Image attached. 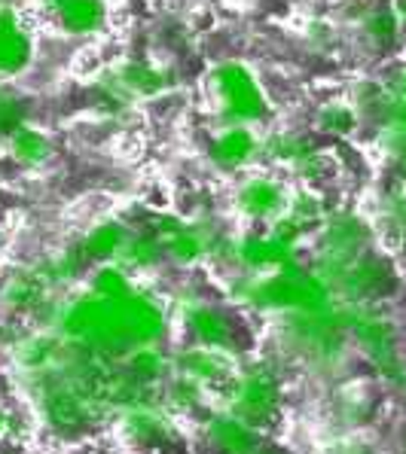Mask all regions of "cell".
Returning a JSON list of instances; mask_svg holds the SVG:
<instances>
[{"label":"cell","instance_id":"7a4b0ae2","mask_svg":"<svg viewBox=\"0 0 406 454\" xmlns=\"http://www.w3.org/2000/svg\"><path fill=\"white\" fill-rule=\"evenodd\" d=\"M235 299L254 305L257 311L299 314V311H314L330 305L333 290L318 275H309L299 265H293V269L269 271V275L244 281V290L235 293Z\"/></svg>","mask_w":406,"mask_h":454},{"label":"cell","instance_id":"2e32d148","mask_svg":"<svg viewBox=\"0 0 406 454\" xmlns=\"http://www.w3.org/2000/svg\"><path fill=\"white\" fill-rule=\"evenodd\" d=\"M129 229L123 226V223L116 220H107V223H98L86 232V239H83L80 250L86 254V260H104V262H114L116 256H120L123 244L129 241Z\"/></svg>","mask_w":406,"mask_h":454},{"label":"cell","instance_id":"30bf717a","mask_svg":"<svg viewBox=\"0 0 406 454\" xmlns=\"http://www.w3.org/2000/svg\"><path fill=\"white\" fill-rule=\"evenodd\" d=\"M233 357L227 351H214V348H190V351H180L174 357V369L180 372V379H190L195 384H211L220 381L233 372Z\"/></svg>","mask_w":406,"mask_h":454},{"label":"cell","instance_id":"4fadbf2b","mask_svg":"<svg viewBox=\"0 0 406 454\" xmlns=\"http://www.w3.org/2000/svg\"><path fill=\"white\" fill-rule=\"evenodd\" d=\"M208 436L211 442L220 449L223 454H254L260 445H257V433L254 427H248L244 421L233 415H220L208 421Z\"/></svg>","mask_w":406,"mask_h":454},{"label":"cell","instance_id":"e575fe53","mask_svg":"<svg viewBox=\"0 0 406 454\" xmlns=\"http://www.w3.org/2000/svg\"><path fill=\"white\" fill-rule=\"evenodd\" d=\"M254 454H278V451H272V449H263V445H260V449H257Z\"/></svg>","mask_w":406,"mask_h":454},{"label":"cell","instance_id":"5bb4252c","mask_svg":"<svg viewBox=\"0 0 406 454\" xmlns=\"http://www.w3.org/2000/svg\"><path fill=\"white\" fill-rule=\"evenodd\" d=\"M187 324H190V330L199 335L202 348H214V351L233 354V348H235L233 345V330H229V324L214 309L190 305V311H187Z\"/></svg>","mask_w":406,"mask_h":454},{"label":"cell","instance_id":"6da1fadb","mask_svg":"<svg viewBox=\"0 0 406 454\" xmlns=\"http://www.w3.org/2000/svg\"><path fill=\"white\" fill-rule=\"evenodd\" d=\"M61 339L107 357H129L138 348H153L165 333V311L153 296L131 293L125 299L80 296L61 311Z\"/></svg>","mask_w":406,"mask_h":454},{"label":"cell","instance_id":"4dcf8cb0","mask_svg":"<svg viewBox=\"0 0 406 454\" xmlns=\"http://www.w3.org/2000/svg\"><path fill=\"white\" fill-rule=\"evenodd\" d=\"M199 387L202 384H195L190 379H180L178 384H171V390H168V403H171L174 409H193L195 400H199Z\"/></svg>","mask_w":406,"mask_h":454},{"label":"cell","instance_id":"3957f363","mask_svg":"<svg viewBox=\"0 0 406 454\" xmlns=\"http://www.w3.org/2000/svg\"><path fill=\"white\" fill-rule=\"evenodd\" d=\"M208 92L214 98L217 122L223 129H239V125L248 129L251 122L260 120L266 110V92L260 80L242 61L217 65L211 76H208Z\"/></svg>","mask_w":406,"mask_h":454},{"label":"cell","instance_id":"836d02e7","mask_svg":"<svg viewBox=\"0 0 406 454\" xmlns=\"http://www.w3.org/2000/svg\"><path fill=\"white\" fill-rule=\"evenodd\" d=\"M397 16L406 19V0H401V4H397Z\"/></svg>","mask_w":406,"mask_h":454},{"label":"cell","instance_id":"f1b7e54d","mask_svg":"<svg viewBox=\"0 0 406 454\" xmlns=\"http://www.w3.org/2000/svg\"><path fill=\"white\" fill-rule=\"evenodd\" d=\"M382 214H385V220H388V226L397 229L406 239V192H391L382 205Z\"/></svg>","mask_w":406,"mask_h":454},{"label":"cell","instance_id":"7c38bea8","mask_svg":"<svg viewBox=\"0 0 406 454\" xmlns=\"http://www.w3.org/2000/svg\"><path fill=\"white\" fill-rule=\"evenodd\" d=\"M254 153H257V137L244 125H239V129H223L211 144V159L220 168H227V171L248 165L254 159Z\"/></svg>","mask_w":406,"mask_h":454},{"label":"cell","instance_id":"44dd1931","mask_svg":"<svg viewBox=\"0 0 406 454\" xmlns=\"http://www.w3.org/2000/svg\"><path fill=\"white\" fill-rule=\"evenodd\" d=\"M10 150L19 162L31 165V168L44 165L46 159L52 156V144H49V137L44 135V131L31 129V125H22V129L10 137Z\"/></svg>","mask_w":406,"mask_h":454},{"label":"cell","instance_id":"d4e9b609","mask_svg":"<svg viewBox=\"0 0 406 454\" xmlns=\"http://www.w3.org/2000/svg\"><path fill=\"white\" fill-rule=\"evenodd\" d=\"M125 369H129L131 375H135L141 384H156L159 379H163L165 372V360L159 357L153 348H138V351H131L129 357H125Z\"/></svg>","mask_w":406,"mask_h":454},{"label":"cell","instance_id":"ac0fdd59","mask_svg":"<svg viewBox=\"0 0 406 454\" xmlns=\"http://www.w3.org/2000/svg\"><path fill=\"white\" fill-rule=\"evenodd\" d=\"M168 76L153 65H144V61H135V65H125L120 74H116V92H123L125 98L135 95H159L165 89Z\"/></svg>","mask_w":406,"mask_h":454},{"label":"cell","instance_id":"d6a6232c","mask_svg":"<svg viewBox=\"0 0 406 454\" xmlns=\"http://www.w3.org/2000/svg\"><path fill=\"white\" fill-rule=\"evenodd\" d=\"M10 424H12V415L6 409H0V436H4V433L10 430Z\"/></svg>","mask_w":406,"mask_h":454},{"label":"cell","instance_id":"9a60e30c","mask_svg":"<svg viewBox=\"0 0 406 454\" xmlns=\"http://www.w3.org/2000/svg\"><path fill=\"white\" fill-rule=\"evenodd\" d=\"M123 427L135 442H165L171 439V421H168L165 411H159L156 406H135L125 409L123 415Z\"/></svg>","mask_w":406,"mask_h":454},{"label":"cell","instance_id":"7402d4cb","mask_svg":"<svg viewBox=\"0 0 406 454\" xmlns=\"http://www.w3.org/2000/svg\"><path fill=\"white\" fill-rule=\"evenodd\" d=\"M92 293H95V296H101V299H125V296H131L135 290H131L129 271H125L123 265H116V262H107V265H101V269L95 271Z\"/></svg>","mask_w":406,"mask_h":454},{"label":"cell","instance_id":"1f68e13d","mask_svg":"<svg viewBox=\"0 0 406 454\" xmlns=\"http://www.w3.org/2000/svg\"><path fill=\"white\" fill-rule=\"evenodd\" d=\"M333 454H370V449L358 439H342V442H336Z\"/></svg>","mask_w":406,"mask_h":454},{"label":"cell","instance_id":"e0dca14e","mask_svg":"<svg viewBox=\"0 0 406 454\" xmlns=\"http://www.w3.org/2000/svg\"><path fill=\"white\" fill-rule=\"evenodd\" d=\"M208 239L211 235L205 232V229H199V226H190V223H180L174 232H168L165 239H163V247H165V254L171 256L174 262H180V265H190L195 260H202V256L208 254Z\"/></svg>","mask_w":406,"mask_h":454},{"label":"cell","instance_id":"8992f818","mask_svg":"<svg viewBox=\"0 0 406 454\" xmlns=\"http://www.w3.org/2000/svg\"><path fill=\"white\" fill-rule=\"evenodd\" d=\"M34 40L12 6H0V80H12L31 65Z\"/></svg>","mask_w":406,"mask_h":454},{"label":"cell","instance_id":"277c9868","mask_svg":"<svg viewBox=\"0 0 406 454\" xmlns=\"http://www.w3.org/2000/svg\"><path fill=\"white\" fill-rule=\"evenodd\" d=\"M342 309V324L346 333H352L358 339V345L367 351L370 363L379 369V375L391 384H406V366L397 354V341L394 330L385 320V314L373 305H361V302H346Z\"/></svg>","mask_w":406,"mask_h":454},{"label":"cell","instance_id":"ffe728a7","mask_svg":"<svg viewBox=\"0 0 406 454\" xmlns=\"http://www.w3.org/2000/svg\"><path fill=\"white\" fill-rule=\"evenodd\" d=\"M46 287L49 284L37 271H22V275H12L4 287V299L12 305V309H37L46 299Z\"/></svg>","mask_w":406,"mask_h":454},{"label":"cell","instance_id":"f546056e","mask_svg":"<svg viewBox=\"0 0 406 454\" xmlns=\"http://www.w3.org/2000/svg\"><path fill=\"white\" fill-rule=\"evenodd\" d=\"M306 232H309V229H306L303 223L293 220L291 214H282L278 220H272V232L269 235H275L278 241H284V244H291V247H293V244L303 239Z\"/></svg>","mask_w":406,"mask_h":454},{"label":"cell","instance_id":"4316f807","mask_svg":"<svg viewBox=\"0 0 406 454\" xmlns=\"http://www.w3.org/2000/svg\"><path fill=\"white\" fill-rule=\"evenodd\" d=\"M25 125V104L22 98L0 92V137H12Z\"/></svg>","mask_w":406,"mask_h":454},{"label":"cell","instance_id":"d6986e66","mask_svg":"<svg viewBox=\"0 0 406 454\" xmlns=\"http://www.w3.org/2000/svg\"><path fill=\"white\" fill-rule=\"evenodd\" d=\"M163 241L156 239L153 232H131L129 241L123 244L120 256H116V265H123L125 271L129 269H150V265L159 262L163 256Z\"/></svg>","mask_w":406,"mask_h":454},{"label":"cell","instance_id":"603a6c76","mask_svg":"<svg viewBox=\"0 0 406 454\" xmlns=\"http://www.w3.org/2000/svg\"><path fill=\"white\" fill-rule=\"evenodd\" d=\"M318 129L333 137H348L358 129V110H352L348 104H339V101L327 104V107L318 110Z\"/></svg>","mask_w":406,"mask_h":454},{"label":"cell","instance_id":"484cf974","mask_svg":"<svg viewBox=\"0 0 406 454\" xmlns=\"http://www.w3.org/2000/svg\"><path fill=\"white\" fill-rule=\"evenodd\" d=\"M266 150H269V156L275 159V162H284V165L297 168L314 150V146L299 141V137H293V135H275V137H269Z\"/></svg>","mask_w":406,"mask_h":454},{"label":"cell","instance_id":"8fae6325","mask_svg":"<svg viewBox=\"0 0 406 454\" xmlns=\"http://www.w3.org/2000/svg\"><path fill=\"white\" fill-rule=\"evenodd\" d=\"M65 339H59V335H31V339L19 341L12 357L25 372H46V369L59 366L65 357Z\"/></svg>","mask_w":406,"mask_h":454},{"label":"cell","instance_id":"83f0119b","mask_svg":"<svg viewBox=\"0 0 406 454\" xmlns=\"http://www.w3.org/2000/svg\"><path fill=\"white\" fill-rule=\"evenodd\" d=\"M397 27H401V16L391 10H379L367 16V34L376 40H394Z\"/></svg>","mask_w":406,"mask_h":454},{"label":"cell","instance_id":"cb8c5ba5","mask_svg":"<svg viewBox=\"0 0 406 454\" xmlns=\"http://www.w3.org/2000/svg\"><path fill=\"white\" fill-rule=\"evenodd\" d=\"M284 214H291L293 220H299L306 229H314L318 223H324V220H327L324 201H321L312 190L293 192L291 199H287V211H284Z\"/></svg>","mask_w":406,"mask_h":454},{"label":"cell","instance_id":"ba28073f","mask_svg":"<svg viewBox=\"0 0 406 454\" xmlns=\"http://www.w3.org/2000/svg\"><path fill=\"white\" fill-rule=\"evenodd\" d=\"M46 10L55 25L68 34H98L107 25V4L104 0H46Z\"/></svg>","mask_w":406,"mask_h":454},{"label":"cell","instance_id":"5b68a950","mask_svg":"<svg viewBox=\"0 0 406 454\" xmlns=\"http://www.w3.org/2000/svg\"><path fill=\"white\" fill-rule=\"evenodd\" d=\"M282 403V384L275 372L266 366H254L233 384L229 394V415L244 421L248 427H260L278 411Z\"/></svg>","mask_w":406,"mask_h":454},{"label":"cell","instance_id":"9c48e42d","mask_svg":"<svg viewBox=\"0 0 406 454\" xmlns=\"http://www.w3.org/2000/svg\"><path fill=\"white\" fill-rule=\"evenodd\" d=\"M284 186L272 177H251L239 190V211L251 220H278L287 211Z\"/></svg>","mask_w":406,"mask_h":454},{"label":"cell","instance_id":"52a82bcc","mask_svg":"<svg viewBox=\"0 0 406 454\" xmlns=\"http://www.w3.org/2000/svg\"><path fill=\"white\" fill-rule=\"evenodd\" d=\"M235 260L248 265L251 271H282L297 265V250L291 244L278 241L275 235H244L235 241Z\"/></svg>","mask_w":406,"mask_h":454}]
</instances>
